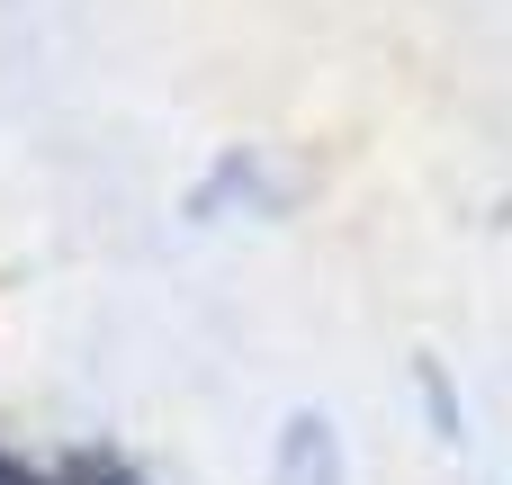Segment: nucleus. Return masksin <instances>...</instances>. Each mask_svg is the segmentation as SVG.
Here are the masks:
<instances>
[{
  "mask_svg": "<svg viewBox=\"0 0 512 485\" xmlns=\"http://www.w3.org/2000/svg\"><path fill=\"white\" fill-rule=\"evenodd\" d=\"M0 485H45V477H27V468H18V459L0 450Z\"/></svg>",
  "mask_w": 512,
  "mask_h": 485,
  "instance_id": "obj_1",
  "label": "nucleus"
},
{
  "mask_svg": "<svg viewBox=\"0 0 512 485\" xmlns=\"http://www.w3.org/2000/svg\"><path fill=\"white\" fill-rule=\"evenodd\" d=\"M108 485H126V477H108Z\"/></svg>",
  "mask_w": 512,
  "mask_h": 485,
  "instance_id": "obj_2",
  "label": "nucleus"
}]
</instances>
